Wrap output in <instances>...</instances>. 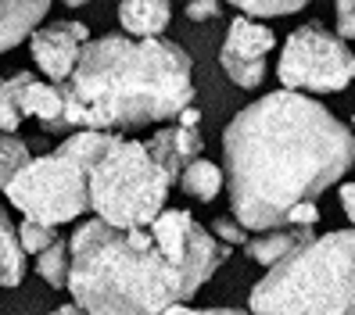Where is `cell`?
Instances as JSON below:
<instances>
[{"instance_id": "obj_9", "label": "cell", "mask_w": 355, "mask_h": 315, "mask_svg": "<svg viewBox=\"0 0 355 315\" xmlns=\"http://www.w3.org/2000/svg\"><path fill=\"white\" fill-rule=\"evenodd\" d=\"M90 44V29L83 22H51V26H40L33 36H29V54L36 61V69L44 72L47 82L61 87L69 82L79 57H83V47Z\"/></svg>"}, {"instance_id": "obj_1", "label": "cell", "mask_w": 355, "mask_h": 315, "mask_svg": "<svg viewBox=\"0 0 355 315\" xmlns=\"http://www.w3.org/2000/svg\"><path fill=\"white\" fill-rule=\"evenodd\" d=\"M352 169V125L305 93H266L244 104L223 133L230 212L248 233L287 229L298 204H316Z\"/></svg>"}, {"instance_id": "obj_23", "label": "cell", "mask_w": 355, "mask_h": 315, "mask_svg": "<svg viewBox=\"0 0 355 315\" xmlns=\"http://www.w3.org/2000/svg\"><path fill=\"white\" fill-rule=\"evenodd\" d=\"M334 11H338V36L352 47L355 44V4H352V0H341Z\"/></svg>"}, {"instance_id": "obj_16", "label": "cell", "mask_w": 355, "mask_h": 315, "mask_svg": "<svg viewBox=\"0 0 355 315\" xmlns=\"http://www.w3.org/2000/svg\"><path fill=\"white\" fill-rule=\"evenodd\" d=\"M26 280V251L18 240V226L11 222L8 208L0 204V287H18Z\"/></svg>"}, {"instance_id": "obj_13", "label": "cell", "mask_w": 355, "mask_h": 315, "mask_svg": "<svg viewBox=\"0 0 355 315\" xmlns=\"http://www.w3.org/2000/svg\"><path fill=\"white\" fill-rule=\"evenodd\" d=\"M22 111H26V118H36L44 133L69 136V129H65V97H61V87H54V82L33 79L26 87V97H22Z\"/></svg>"}, {"instance_id": "obj_26", "label": "cell", "mask_w": 355, "mask_h": 315, "mask_svg": "<svg viewBox=\"0 0 355 315\" xmlns=\"http://www.w3.org/2000/svg\"><path fill=\"white\" fill-rule=\"evenodd\" d=\"M338 197H341V212L348 215V229H355V179L338 186Z\"/></svg>"}, {"instance_id": "obj_5", "label": "cell", "mask_w": 355, "mask_h": 315, "mask_svg": "<svg viewBox=\"0 0 355 315\" xmlns=\"http://www.w3.org/2000/svg\"><path fill=\"white\" fill-rule=\"evenodd\" d=\"M112 133H72L51 154L33 158L8 186V201L29 222L65 226L90 212V169L108 151Z\"/></svg>"}, {"instance_id": "obj_8", "label": "cell", "mask_w": 355, "mask_h": 315, "mask_svg": "<svg viewBox=\"0 0 355 315\" xmlns=\"http://www.w3.org/2000/svg\"><path fill=\"white\" fill-rule=\"evenodd\" d=\"M277 47V36L266 22H252V18L237 15L226 29L223 51H219V69L226 79L241 90H259L266 82V57Z\"/></svg>"}, {"instance_id": "obj_17", "label": "cell", "mask_w": 355, "mask_h": 315, "mask_svg": "<svg viewBox=\"0 0 355 315\" xmlns=\"http://www.w3.org/2000/svg\"><path fill=\"white\" fill-rule=\"evenodd\" d=\"M33 79H36L33 72H15L8 79H0V133H15L26 122L22 97H26V87Z\"/></svg>"}, {"instance_id": "obj_4", "label": "cell", "mask_w": 355, "mask_h": 315, "mask_svg": "<svg viewBox=\"0 0 355 315\" xmlns=\"http://www.w3.org/2000/svg\"><path fill=\"white\" fill-rule=\"evenodd\" d=\"M252 315H355V229L312 237L248 294Z\"/></svg>"}, {"instance_id": "obj_12", "label": "cell", "mask_w": 355, "mask_h": 315, "mask_svg": "<svg viewBox=\"0 0 355 315\" xmlns=\"http://www.w3.org/2000/svg\"><path fill=\"white\" fill-rule=\"evenodd\" d=\"M51 4L47 0H22V4H11V0H0V54L18 47L22 39H29L40 22L47 18Z\"/></svg>"}, {"instance_id": "obj_25", "label": "cell", "mask_w": 355, "mask_h": 315, "mask_svg": "<svg viewBox=\"0 0 355 315\" xmlns=\"http://www.w3.org/2000/svg\"><path fill=\"white\" fill-rule=\"evenodd\" d=\"M165 315H252V312H241V308H194V305H176Z\"/></svg>"}, {"instance_id": "obj_24", "label": "cell", "mask_w": 355, "mask_h": 315, "mask_svg": "<svg viewBox=\"0 0 355 315\" xmlns=\"http://www.w3.org/2000/svg\"><path fill=\"white\" fill-rule=\"evenodd\" d=\"M183 15L191 18V22H208V18H219V4L216 0H194V4H187Z\"/></svg>"}, {"instance_id": "obj_3", "label": "cell", "mask_w": 355, "mask_h": 315, "mask_svg": "<svg viewBox=\"0 0 355 315\" xmlns=\"http://www.w3.org/2000/svg\"><path fill=\"white\" fill-rule=\"evenodd\" d=\"M69 247V294L87 315H165L201 290L191 272L162 255L151 229H112L87 219Z\"/></svg>"}, {"instance_id": "obj_6", "label": "cell", "mask_w": 355, "mask_h": 315, "mask_svg": "<svg viewBox=\"0 0 355 315\" xmlns=\"http://www.w3.org/2000/svg\"><path fill=\"white\" fill-rule=\"evenodd\" d=\"M173 186L144 140L115 136L90 169V212L112 229H148L165 212Z\"/></svg>"}, {"instance_id": "obj_27", "label": "cell", "mask_w": 355, "mask_h": 315, "mask_svg": "<svg viewBox=\"0 0 355 315\" xmlns=\"http://www.w3.org/2000/svg\"><path fill=\"white\" fill-rule=\"evenodd\" d=\"M198 122H201V111H198V108H187V111L176 118V125H187V129H198Z\"/></svg>"}, {"instance_id": "obj_18", "label": "cell", "mask_w": 355, "mask_h": 315, "mask_svg": "<svg viewBox=\"0 0 355 315\" xmlns=\"http://www.w3.org/2000/svg\"><path fill=\"white\" fill-rule=\"evenodd\" d=\"M36 272H40V280H44L47 287L65 290L69 287V272H72V247H69V240H58L51 251H44V255L36 258Z\"/></svg>"}, {"instance_id": "obj_19", "label": "cell", "mask_w": 355, "mask_h": 315, "mask_svg": "<svg viewBox=\"0 0 355 315\" xmlns=\"http://www.w3.org/2000/svg\"><path fill=\"white\" fill-rule=\"evenodd\" d=\"M33 161L29 143L15 133H0V190H8L11 179Z\"/></svg>"}, {"instance_id": "obj_11", "label": "cell", "mask_w": 355, "mask_h": 315, "mask_svg": "<svg viewBox=\"0 0 355 315\" xmlns=\"http://www.w3.org/2000/svg\"><path fill=\"white\" fill-rule=\"evenodd\" d=\"M169 22H173L169 0H122L119 4V26L133 39H162Z\"/></svg>"}, {"instance_id": "obj_21", "label": "cell", "mask_w": 355, "mask_h": 315, "mask_svg": "<svg viewBox=\"0 0 355 315\" xmlns=\"http://www.w3.org/2000/svg\"><path fill=\"white\" fill-rule=\"evenodd\" d=\"M18 240H22V251L26 255H44V251H51L61 237H58V229H51V226H40V222H29V219H22V226H18Z\"/></svg>"}, {"instance_id": "obj_20", "label": "cell", "mask_w": 355, "mask_h": 315, "mask_svg": "<svg viewBox=\"0 0 355 315\" xmlns=\"http://www.w3.org/2000/svg\"><path fill=\"white\" fill-rule=\"evenodd\" d=\"M234 8L252 18V22H269V18H287L295 11H305V0H234Z\"/></svg>"}, {"instance_id": "obj_22", "label": "cell", "mask_w": 355, "mask_h": 315, "mask_svg": "<svg viewBox=\"0 0 355 315\" xmlns=\"http://www.w3.org/2000/svg\"><path fill=\"white\" fill-rule=\"evenodd\" d=\"M208 233H212L219 244H226V247H248V240L255 237V233H248V229H244L234 215H219V219H212Z\"/></svg>"}, {"instance_id": "obj_29", "label": "cell", "mask_w": 355, "mask_h": 315, "mask_svg": "<svg viewBox=\"0 0 355 315\" xmlns=\"http://www.w3.org/2000/svg\"><path fill=\"white\" fill-rule=\"evenodd\" d=\"M352 133H355V118H352Z\"/></svg>"}, {"instance_id": "obj_28", "label": "cell", "mask_w": 355, "mask_h": 315, "mask_svg": "<svg viewBox=\"0 0 355 315\" xmlns=\"http://www.w3.org/2000/svg\"><path fill=\"white\" fill-rule=\"evenodd\" d=\"M51 315H87V312H79L76 305H61V308H54Z\"/></svg>"}, {"instance_id": "obj_2", "label": "cell", "mask_w": 355, "mask_h": 315, "mask_svg": "<svg viewBox=\"0 0 355 315\" xmlns=\"http://www.w3.org/2000/svg\"><path fill=\"white\" fill-rule=\"evenodd\" d=\"M65 129L112 133L176 122L194 108V61L173 39H133L126 33H104L83 47L69 82Z\"/></svg>"}, {"instance_id": "obj_7", "label": "cell", "mask_w": 355, "mask_h": 315, "mask_svg": "<svg viewBox=\"0 0 355 315\" xmlns=\"http://www.w3.org/2000/svg\"><path fill=\"white\" fill-rule=\"evenodd\" d=\"M277 79L291 93H341L355 82V51L327 26L305 22L284 39Z\"/></svg>"}, {"instance_id": "obj_10", "label": "cell", "mask_w": 355, "mask_h": 315, "mask_svg": "<svg viewBox=\"0 0 355 315\" xmlns=\"http://www.w3.org/2000/svg\"><path fill=\"white\" fill-rule=\"evenodd\" d=\"M144 147L151 151V158L162 165L165 172H169L173 183H180L183 169L187 165H194L205 151V140L198 129H187V125H162V129H155L148 140H144Z\"/></svg>"}, {"instance_id": "obj_15", "label": "cell", "mask_w": 355, "mask_h": 315, "mask_svg": "<svg viewBox=\"0 0 355 315\" xmlns=\"http://www.w3.org/2000/svg\"><path fill=\"white\" fill-rule=\"evenodd\" d=\"M180 190L198 201V204H212L223 190H226V172H223V165L216 161H208V158H198L194 165H187L183 176H180Z\"/></svg>"}, {"instance_id": "obj_14", "label": "cell", "mask_w": 355, "mask_h": 315, "mask_svg": "<svg viewBox=\"0 0 355 315\" xmlns=\"http://www.w3.org/2000/svg\"><path fill=\"white\" fill-rule=\"evenodd\" d=\"M312 237V229H298V226H287V229H269V233H255L252 240H248L244 247V255L252 258L255 265H262L266 272L280 265L284 258H291L298 247H305Z\"/></svg>"}]
</instances>
